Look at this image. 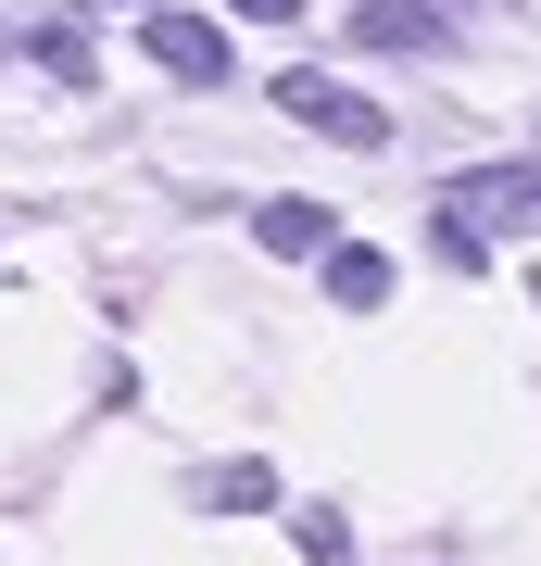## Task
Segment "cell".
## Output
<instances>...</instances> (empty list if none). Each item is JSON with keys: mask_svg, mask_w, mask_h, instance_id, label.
Returning a JSON list of instances; mask_svg holds the SVG:
<instances>
[{"mask_svg": "<svg viewBox=\"0 0 541 566\" xmlns=\"http://www.w3.org/2000/svg\"><path fill=\"white\" fill-rule=\"evenodd\" d=\"M278 102L315 126V139H353V151H378V139H391V114H378V102H353L341 76H278Z\"/></svg>", "mask_w": 541, "mask_h": 566, "instance_id": "6da1fadb", "label": "cell"}, {"mask_svg": "<svg viewBox=\"0 0 541 566\" xmlns=\"http://www.w3.org/2000/svg\"><path fill=\"white\" fill-rule=\"evenodd\" d=\"M454 39V0H378L353 13V51H441Z\"/></svg>", "mask_w": 541, "mask_h": 566, "instance_id": "7a4b0ae2", "label": "cell"}, {"mask_svg": "<svg viewBox=\"0 0 541 566\" xmlns=\"http://www.w3.org/2000/svg\"><path fill=\"white\" fill-rule=\"evenodd\" d=\"M152 63H164L177 88H215V76H227V39H215L201 13H152Z\"/></svg>", "mask_w": 541, "mask_h": 566, "instance_id": "3957f363", "label": "cell"}, {"mask_svg": "<svg viewBox=\"0 0 541 566\" xmlns=\"http://www.w3.org/2000/svg\"><path fill=\"white\" fill-rule=\"evenodd\" d=\"M327 290H341V303H353V315H378V303H391V264L341 240V264H327Z\"/></svg>", "mask_w": 541, "mask_h": 566, "instance_id": "277c9868", "label": "cell"}, {"mask_svg": "<svg viewBox=\"0 0 541 566\" xmlns=\"http://www.w3.org/2000/svg\"><path fill=\"white\" fill-rule=\"evenodd\" d=\"M252 227H264V240H278V252H315V240H327V214H315V202H264Z\"/></svg>", "mask_w": 541, "mask_h": 566, "instance_id": "5b68a950", "label": "cell"}]
</instances>
